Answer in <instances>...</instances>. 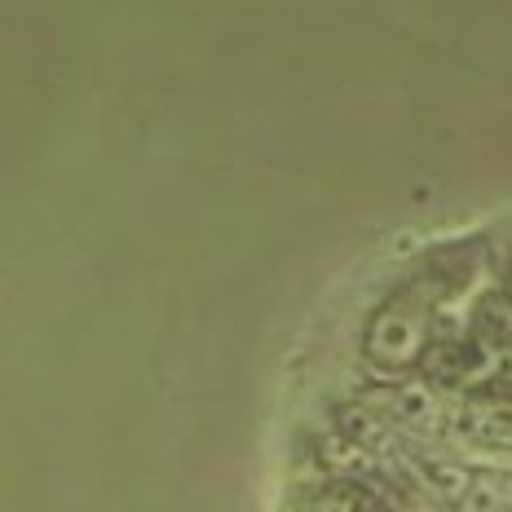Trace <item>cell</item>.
Masks as SVG:
<instances>
[{
  "mask_svg": "<svg viewBox=\"0 0 512 512\" xmlns=\"http://www.w3.org/2000/svg\"><path fill=\"white\" fill-rule=\"evenodd\" d=\"M362 349H367V358L380 371H407L429 349V323H424V314L411 301H384L367 318Z\"/></svg>",
  "mask_w": 512,
  "mask_h": 512,
  "instance_id": "6da1fadb",
  "label": "cell"
},
{
  "mask_svg": "<svg viewBox=\"0 0 512 512\" xmlns=\"http://www.w3.org/2000/svg\"><path fill=\"white\" fill-rule=\"evenodd\" d=\"M455 433L468 446L490 455H508L512 451V402H490V398H473L455 411Z\"/></svg>",
  "mask_w": 512,
  "mask_h": 512,
  "instance_id": "7a4b0ae2",
  "label": "cell"
},
{
  "mask_svg": "<svg viewBox=\"0 0 512 512\" xmlns=\"http://www.w3.org/2000/svg\"><path fill=\"white\" fill-rule=\"evenodd\" d=\"M473 336L490 349H512V305L504 292H490L473 314Z\"/></svg>",
  "mask_w": 512,
  "mask_h": 512,
  "instance_id": "3957f363",
  "label": "cell"
},
{
  "mask_svg": "<svg viewBox=\"0 0 512 512\" xmlns=\"http://www.w3.org/2000/svg\"><path fill=\"white\" fill-rule=\"evenodd\" d=\"M420 477H424V486L433 490L437 504H451V508H460L464 490L473 482V473H468L464 464H451V460H420Z\"/></svg>",
  "mask_w": 512,
  "mask_h": 512,
  "instance_id": "277c9868",
  "label": "cell"
},
{
  "mask_svg": "<svg viewBox=\"0 0 512 512\" xmlns=\"http://www.w3.org/2000/svg\"><path fill=\"white\" fill-rule=\"evenodd\" d=\"M389 411L398 415L407 429H433V420H437V402L424 389H398V393H389Z\"/></svg>",
  "mask_w": 512,
  "mask_h": 512,
  "instance_id": "5b68a950",
  "label": "cell"
},
{
  "mask_svg": "<svg viewBox=\"0 0 512 512\" xmlns=\"http://www.w3.org/2000/svg\"><path fill=\"white\" fill-rule=\"evenodd\" d=\"M486 482L495 490V499L512 512V468H486Z\"/></svg>",
  "mask_w": 512,
  "mask_h": 512,
  "instance_id": "8992f818",
  "label": "cell"
},
{
  "mask_svg": "<svg viewBox=\"0 0 512 512\" xmlns=\"http://www.w3.org/2000/svg\"><path fill=\"white\" fill-rule=\"evenodd\" d=\"M389 512H437L433 499H420V495H411V499H393V508Z\"/></svg>",
  "mask_w": 512,
  "mask_h": 512,
  "instance_id": "52a82bcc",
  "label": "cell"
},
{
  "mask_svg": "<svg viewBox=\"0 0 512 512\" xmlns=\"http://www.w3.org/2000/svg\"><path fill=\"white\" fill-rule=\"evenodd\" d=\"M504 296H508V305H512V256H508V265H504Z\"/></svg>",
  "mask_w": 512,
  "mask_h": 512,
  "instance_id": "ba28073f",
  "label": "cell"
},
{
  "mask_svg": "<svg viewBox=\"0 0 512 512\" xmlns=\"http://www.w3.org/2000/svg\"><path fill=\"white\" fill-rule=\"evenodd\" d=\"M314 512H340V508H314Z\"/></svg>",
  "mask_w": 512,
  "mask_h": 512,
  "instance_id": "9c48e42d",
  "label": "cell"
}]
</instances>
